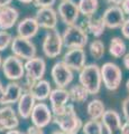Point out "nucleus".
I'll use <instances>...</instances> for the list:
<instances>
[{
	"mask_svg": "<svg viewBox=\"0 0 129 134\" xmlns=\"http://www.w3.org/2000/svg\"><path fill=\"white\" fill-rule=\"evenodd\" d=\"M126 44L125 41L120 38V37H113L110 40V45H109V53L112 57L115 58H120L126 54Z\"/></svg>",
	"mask_w": 129,
	"mask_h": 134,
	"instance_id": "a878e982",
	"label": "nucleus"
},
{
	"mask_svg": "<svg viewBox=\"0 0 129 134\" xmlns=\"http://www.w3.org/2000/svg\"><path fill=\"white\" fill-rule=\"evenodd\" d=\"M122 134H129V121L122 124Z\"/></svg>",
	"mask_w": 129,
	"mask_h": 134,
	"instance_id": "e433bc0d",
	"label": "nucleus"
},
{
	"mask_svg": "<svg viewBox=\"0 0 129 134\" xmlns=\"http://www.w3.org/2000/svg\"><path fill=\"white\" fill-rule=\"evenodd\" d=\"M11 52L15 56L19 57L20 59L28 60L36 56V47L30 39L23 38V37H14L11 41Z\"/></svg>",
	"mask_w": 129,
	"mask_h": 134,
	"instance_id": "423d86ee",
	"label": "nucleus"
},
{
	"mask_svg": "<svg viewBox=\"0 0 129 134\" xmlns=\"http://www.w3.org/2000/svg\"><path fill=\"white\" fill-rule=\"evenodd\" d=\"M122 114L126 121H129V97L125 98L122 102Z\"/></svg>",
	"mask_w": 129,
	"mask_h": 134,
	"instance_id": "473e14b6",
	"label": "nucleus"
},
{
	"mask_svg": "<svg viewBox=\"0 0 129 134\" xmlns=\"http://www.w3.org/2000/svg\"><path fill=\"white\" fill-rule=\"evenodd\" d=\"M79 82L88 90L90 95H97L101 90V70L100 67L95 64L85 65L80 70Z\"/></svg>",
	"mask_w": 129,
	"mask_h": 134,
	"instance_id": "f03ea898",
	"label": "nucleus"
},
{
	"mask_svg": "<svg viewBox=\"0 0 129 134\" xmlns=\"http://www.w3.org/2000/svg\"><path fill=\"white\" fill-rule=\"evenodd\" d=\"M29 92L35 97L36 100L42 102V100H45L49 97V94H51V92H52V87H51V84L47 81L39 79V81L36 82V84L33 86V88Z\"/></svg>",
	"mask_w": 129,
	"mask_h": 134,
	"instance_id": "5701e85b",
	"label": "nucleus"
},
{
	"mask_svg": "<svg viewBox=\"0 0 129 134\" xmlns=\"http://www.w3.org/2000/svg\"><path fill=\"white\" fill-rule=\"evenodd\" d=\"M126 86H127V90H128V92H129V79H128L127 83H126Z\"/></svg>",
	"mask_w": 129,
	"mask_h": 134,
	"instance_id": "c03bdc74",
	"label": "nucleus"
},
{
	"mask_svg": "<svg viewBox=\"0 0 129 134\" xmlns=\"http://www.w3.org/2000/svg\"><path fill=\"white\" fill-rule=\"evenodd\" d=\"M6 134H25V133H23V132H20V131H18V130H10V131H7V133Z\"/></svg>",
	"mask_w": 129,
	"mask_h": 134,
	"instance_id": "ea45409f",
	"label": "nucleus"
},
{
	"mask_svg": "<svg viewBox=\"0 0 129 134\" xmlns=\"http://www.w3.org/2000/svg\"><path fill=\"white\" fill-rule=\"evenodd\" d=\"M45 72H46V63L43 58L35 56L25 63V74L29 75L36 81L43 79Z\"/></svg>",
	"mask_w": 129,
	"mask_h": 134,
	"instance_id": "dca6fc26",
	"label": "nucleus"
},
{
	"mask_svg": "<svg viewBox=\"0 0 129 134\" xmlns=\"http://www.w3.org/2000/svg\"><path fill=\"white\" fill-rule=\"evenodd\" d=\"M63 62L72 70H80L85 66L86 55L83 48H70L68 52L64 54Z\"/></svg>",
	"mask_w": 129,
	"mask_h": 134,
	"instance_id": "f8f14e48",
	"label": "nucleus"
},
{
	"mask_svg": "<svg viewBox=\"0 0 129 134\" xmlns=\"http://www.w3.org/2000/svg\"><path fill=\"white\" fill-rule=\"evenodd\" d=\"M12 0H0V8L5 7V6H9L11 3Z\"/></svg>",
	"mask_w": 129,
	"mask_h": 134,
	"instance_id": "4c0bfd02",
	"label": "nucleus"
},
{
	"mask_svg": "<svg viewBox=\"0 0 129 134\" xmlns=\"http://www.w3.org/2000/svg\"><path fill=\"white\" fill-rule=\"evenodd\" d=\"M39 25L37 23L35 17H26L20 20L17 26V34L19 37L27 39H32L37 35L39 30Z\"/></svg>",
	"mask_w": 129,
	"mask_h": 134,
	"instance_id": "f3484780",
	"label": "nucleus"
},
{
	"mask_svg": "<svg viewBox=\"0 0 129 134\" xmlns=\"http://www.w3.org/2000/svg\"><path fill=\"white\" fill-rule=\"evenodd\" d=\"M35 102L36 99L32 95L30 92H24L18 100V114L20 115V117H23L25 120L29 119L36 104Z\"/></svg>",
	"mask_w": 129,
	"mask_h": 134,
	"instance_id": "412c9836",
	"label": "nucleus"
},
{
	"mask_svg": "<svg viewBox=\"0 0 129 134\" xmlns=\"http://www.w3.org/2000/svg\"><path fill=\"white\" fill-rule=\"evenodd\" d=\"M18 1L23 3H30V2H34V0H18Z\"/></svg>",
	"mask_w": 129,
	"mask_h": 134,
	"instance_id": "37998d69",
	"label": "nucleus"
},
{
	"mask_svg": "<svg viewBox=\"0 0 129 134\" xmlns=\"http://www.w3.org/2000/svg\"><path fill=\"white\" fill-rule=\"evenodd\" d=\"M2 73L10 81H19L25 76V64L17 56H8L2 62Z\"/></svg>",
	"mask_w": 129,
	"mask_h": 134,
	"instance_id": "0eeeda50",
	"label": "nucleus"
},
{
	"mask_svg": "<svg viewBox=\"0 0 129 134\" xmlns=\"http://www.w3.org/2000/svg\"><path fill=\"white\" fill-rule=\"evenodd\" d=\"M100 70H101V78L106 88L109 91L117 90L122 81V72L120 67L109 62L100 67Z\"/></svg>",
	"mask_w": 129,
	"mask_h": 134,
	"instance_id": "39448f33",
	"label": "nucleus"
},
{
	"mask_svg": "<svg viewBox=\"0 0 129 134\" xmlns=\"http://www.w3.org/2000/svg\"><path fill=\"white\" fill-rule=\"evenodd\" d=\"M35 18L38 23L40 28L45 29H54L57 25V14L52 7H44L38 8L36 11Z\"/></svg>",
	"mask_w": 129,
	"mask_h": 134,
	"instance_id": "4468645a",
	"label": "nucleus"
},
{
	"mask_svg": "<svg viewBox=\"0 0 129 134\" xmlns=\"http://www.w3.org/2000/svg\"><path fill=\"white\" fill-rule=\"evenodd\" d=\"M3 93H5V88H3L2 84H1V82H0V99H1V97H2Z\"/></svg>",
	"mask_w": 129,
	"mask_h": 134,
	"instance_id": "a19ab883",
	"label": "nucleus"
},
{
	"mask_svg": "<svg viewBox=\"0 0 129 134\" xmlns=\"http://www.w3.org/2000/svg\"><path fill=\"white\" fill-rule=\"evenodd\" d=\"M53 122L60 127L61 131L71 134H78L83 126L82 121L74 111L72 104H66L63 112L53 115Z\"/></svg>",
	"mask_w": 129,
	"mask_h": 134,
	"instance_id": "f257e3e1",
	"label": "nucleus"
},
{
	"mask_svg": "<svg viewBox=\"0 0 129 134\" xmlns=\"http://www.w3.org/2000/svg\"><path fill=\"white\" fill-rule=\"evenodd\" d=\"M120 28H121L122 36L125 37V38L129 39V17L125 19V21H123V24L121 25V27H120Z\"/></svg>",
	"mask_w": 129,
	"mask_h": 134,
	"instance_id": "2f4dec72",
	"label": "nucleus"
},
{
	"mask_svg": "<svg viewBox=\"0 0 129 134\" xmlns=\"http://www.w3.org/2000/svg\"><path fill=\"white\" fill-rule=\"evenodd\" d=\"M19 17V12L11 6L0 8V30H8L16 25Z\"/></svg>",
	"mask_w": 129,
	"mask_h": 134,
	"instance_id": "a211bd4d",
	"label": "nucleus"
},
{
	"mask_svg": "<svg viewBox=\"0 0 129 134\" xmlns=\"http://www.w3.org/2000/svg\"><path fill=\"white\" fill-rule=\"evenodd\" d=\"M52 134H71V133H66L64 131H54Z\"/></svg>",
	"mask_w": 129,
	"mask_h": 134,
	"instance_id": "79ce46f5",
	"label": "nucleus"
},
{
	"mask_svg": "<svg viewBox=\"0 0 129 134\" xmlns=\"http://www.w3.org/2000/svg\"><path fill=\"white\" fill-rule=\"evenodd\" d=\"M122 1H123V0H108V2H109V3H112V5H117V6L121 5Z\"/></svg>",
	"mask_w": 129,
	"mask_h": 134,
	"instance_id": "58836bf2",
	"label": "nucleus"
},
{
	"mask_svg": "<svg viewBox=\"0 0 129 134\" xmlns=\"http://www.w3.org/2000/svg\"><path fill=\"white\" fill-rule=\"evenodd\" d=\"M30 119H32L33 125L40 129H44L51 122H53L52 110L45 103H37L35 104L34 110L32 112Z\"/></svg>",
	"mask_w": 129,
	"mask_h": 134,
	"instance_id": "9d476101",
	"label": "nucleus"
},
{
	"mask_svg": "<svg viewBox=\"0 0 129 134\" xmlns=\"http://www.w3.org/2000/svg\"><path fill=\"white\" fill-rule=\"evenodd\" d=\"M48 98L49 102H51V110L55 111L68 104V102L70 100V94L69 91L57 87L55 90H52Z\"/></svg>",
	"mask_w": 129,
	"mask_h": 134,
	"instance_id": "4be33fe9",
	"label": "nucleus"
},
{
	"mask_svg": "<svg viewBox=\"0 0 129 134\" xmlns=\"http://www.w3.org/2000/svg\"><path fill=\"white\" fill-rule=\"evenodd\" d=\"M24 90L20 83L17 82H12L9 83L5 90L1 99H0V104L2 105H9V104H14V103H18V100L20 98V96L23 95Z\"/></svg>",
	"mask_w": 129,
	"mask_h": 134,
	"instance_id": "6ab92c4d",
	"label": "nucleus"
},
{
	"mask_svg": "<svg viewBox=\"0 0 129 134\" xmlns=\"http://www.w3.org/2000/svg\"><path fill=\"white\" fill-rule=\"evenodd\" d=\"M2 66V58H1V55H0V67Z\"/></svg>",
	"mask_w": 129,
	"mask_h": 134,
	"instance_id": "a18cd8bd",
	"label": "nucleus"
},
{
	"mask_svg": "<svg viewBox=\"0 0 129 134\" xmlns=\"http://www.w3.org/2000/svg\"><path fill=\"white\" fill-rule=\"evenodd\" d=\"M63 38L56 28L48 29L43 39V52L48 58H55L62 53L63 48Z\"/></svg>",
	"mask_w": 129,
	"mask_h": 134,
	"instance_id": "20e7f679",
	"label": "nucleus"
},
{
	"mask_svg": "<svg viewBox=\"0 0 129 134\" xmlns=\"http://www.w3.org/2000/svg\"><path fill=\"white\" fill-rule=\"evenodd\" d=\"M26 134H44V132L40 127H37V126H35V125H33V126H29L27 129Z\"/></svg>",
	"mask_w": 129,
	"mask_h": 134,
	"instance_id": "72a5a7b5",
	"label": "nucleus"
},
{
	"mask_svg": "<svg viewBox=\"0 0 129 134\" xmlns=\"http://www.w3.org/2000/svg\"><path fill=\"white\" fill-rule=\"evenodd\" d=\"M84 134H103V124L99 120H91L82 126Z\"/></svg>",
	"mask_w": 129,
	"mask_h": 134,
	"instance_id": "cd10ccee",
	"label": "nucleus"
},
{
	"mask_svg": "<svg viewBox=\"0 0 129 134\" xmlns=\"http://www.w3.org/2000/svg\"><path fill=\"white\" fill-rule=\"evenodd\" d=\"M56 0H34V5L38 8H44V7H53L55 5Z\"/></svg>",
	"mask_w": 129,
	"mask_h": 134,
	"instance_id": "7c9ffc66",
	"label": "nucleus"
},
{
	"mask_svg": "<svg viewBox=\"0 0 129 134\" xmlns=\"http://www.w3.org/2000/svg\"><path fill=\"white\" fill-rule=\"evenodd\" d=\"M122 64H123V66L129 70V53L125 54V55L122 56Z\"/></svg>",
	"mask_w": 129,
	"mask_h": 134,
	"instance_id": "c9c22d12",
	"label": "nucleus"
},
{
	"mask_svg": "<svg viewBox=\"0 0 129 134\" xmlns=\"http://www.w3.org/2000/svg\"><path fill=\"white\" fill-rule=\"evenodd\" d=\"M120 7H121L122 11L125 12V15H129V0H123Z\"/></svg>",
	"mask_w": 129,
	"mask_h": 134,
	"instance_id": "f704fd0d",
	"label": "nucleus"
},
{
	"mask_svg": "<svg viewBox=\"0 0 129 134\" xmlns=\"http://www.w3.org/2000/svg\"><path fill=\"white\" fill-rule=\"evenodd\" d=\"M12 37L8 31L0 30V52L8 48V46L11 45Z\"/></svg>",
	"mask_w": 129,
	"mask_h": 134,
	"instance_id": "c756f323",
	"label": "nucleus"
},
{
	"mask_svg": "<svg viewBox=\"0 0 129 134\" xmlns=\"http://www.w3.org/2000/svg\"><path fill=\"white\" fill-rule=\"evenodd\" d=\"M70 99L74 103H83L88 99V96L90 95L88 90L81 84H75L69 90Z\"/></svg>",
	"mask_w": 129,
	"mask_h": 134,
	"instance_id": "393cba45",
	"label": "nucleus"
},
{
	"mask_svg": "<svg viewBox=\"0 0 129 134\" xmlns=\"http://www.w3.org/2000/svg\"><path fill=\"white\" fill-rule=\"evenodd\" d=\"M19 125L18 116L15 110L9 105L0 108V132L17 129Z\"/></svg>",
	"mask_w": 129,
	"mask_h": 134,
	"instance_id": "2eb2a0df",
	"label": "nucleus"
},
{
	"mask_svg": "<svg viewBox=\"0 0 129 134\" xmlns=\"http://www.w3.org/2000/svg\"><path fill=\"white\" fill-rule=\"evenodd\" d=\"M57 12H59L61 20L66 26L75 25L80 16L79 6L73 0H62V2L59 5Z\"/></svg>",
	"mask_w": 129,
	"mask_h": 134,
	"instance_id": "1a4fd4ad",
	"label": "nucleus"
},
{
	"mask_svg": "<svg viewBox=\"0 0 129 134\" xmlns=\"http://www.w3.org/2000/svg\"><path fill=\"white\" fill-rule=\"evenodd\" d=\"M86 112L91 120H101L103 113L106 112L105 104L100 99H92L86 106Z\"/></svg>",
	"mask_w": 129,
	"mask_h": 134,
	"instance_id": "b1692460",
	"label": "nucleus"
},
{
	"mask_svg": "<svg viewBox=\"0 0 129 134\" xmlns=\"http://www.w3.org/2000/svg\"><path fill=\"white\" fill-rule=\"evenodd\" d=\"M78 6L81 15L84 17H90L97 12L99 8V1L98 0H79Z\"/></svg>",
	"mask_w": 129,
	"mask_h": 134,
	"instance_id": "bb28decb",
	"label": "nucleus"
},
{
	"mask_svg": "<svg viewBox=\"0 0 129 134\" xmlns=\"http://www.w3.org/2000/svg\"><path fill=\"white\" fill-rule=\"evenodd\" d=\"M103 127L108 134H122V124L120 115L113 110H108L101 117Z\"/></svg>",
	"mask_w": 129,
	"mask_h": 134,
	"instance_id": "ddd939ff",
	"label": "nucleus"
},
{
	"mask_svg": "<svg viewBox=\"0 0 129 134\" xmlns=\"http://www.w3.org/2000/svg\"><path fill=\"white\" fill-rule=\"evenodd\" d=\"M51 75L55 85L60 88H65L73 81V72L70 67L62 62H57L54 64L51 70Z\"/></svg>",
	"mask_w": 129,
	"mask_h": 134,
	"instance_id": "6e6552de",
	"label": "nucleus"
},
{
	"mask_svg": "<svg viewBox=\"0 0 129 134\" xmlns=\"http://www.w3.org/2000/svg\"><path fill=\"white\" fill-rule=\"evenodd\" d=\"M90 54L94 59H101L105 55V44L100 39L93 40L89 46Z\"/></svg>",
	"mask_w": 129,
	"mask_h": 134,
	"instance_id": "c85d7f7f",
	"label": "nucleus"
},
{
	"mask_svg": "<svg viewBox=\"0 0 129 134\" xmlns=\"http://www.w3.org/2000/svg\"><path fill=\"white\" fill-rule=\"evenodd\" d=\"M80 26L84 29L86 32H91L94 37L102 36L103 32H105V29L107 28L106 24L102 19V16L94 17V15L86 17V20H84L83 24L80 25Z\"/></svg>",
	"mask_w": 129,
	"mask_h": 134,
	"instance_id": "aec40b11",
	"label": "nucleus"
},
{
	"mask_svg": "<svg viewBox=\"0 0 129 134\" xmlns=\"http://www.w3.org/2000/svg\"><path fill=\"white\" fill-rule=\"evenodd\" d=\"M125 12L122 11L121 7L117 5H112L108 7L102 15V19L106 24V27L109 29H116L121 27L125 21Z\"/></svg>",
	"mask_w": 129,
	"mask_h": 134,
	"instance_id": "9b49d317",
	"label": "nucleus"
},
{
	"mask_svg": "<svg viewBox=\"0 0 129 134\" xmlns=\"http://www.w3.org/2000/svg\"><path fill=\"white\" fill-rule=\"evenodd\" d=\"M63 45L66 48H84L88 44V34L79 25H71L62 35Z\"/></svg>",
	"mask_w": 129,
	"mask_h": 134,
	"instance_id": "7ed1b4c3",
	"label": "nucleus"
}]
</instances>
